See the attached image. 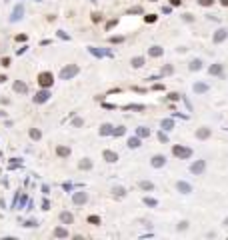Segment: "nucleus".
I'll list each match as a JSON object with an SVG mask.
<instances>
[{
  "label": "nucleus",
  "mask_w": 228,
  "mask_h": 240,
  "mask_svg": "<svg viewBox=\"0 0 228 240\" xmlns=\"http://www.w3.org/2000/svg\"><path fill=\"white\" fill-rule=\"evenodd\" d=\"M52 82H54L52 72H40V74H38V84H40L42 88H50Z\"/></svg>",
  "instance_id": "obj_1"
},
{
  "label": "nucleus",
  "mask_w": 228,
  "mask_h": 240,
  "mask_svg": "<svg viewBox=\"0 0 228 240\" xmlns=\"http://www.w3.org/2000/svg\"><path fill=\"white\" fill-rule=\"evenodd\" d=\"M172 152H174L176 158H190V156H192V150L186 148V146H174Z\"/></svg>",
  "instance_id": "obj_2"
},
{
  "label": "nucleus",
  "mask_w": 228,
  "mask_h": 240,
  "mask_svg": "<svg viewBox=\"0 0 228 240\" xmlns=\"http://www.w3.org/2000/svg\"><path fill=\"white\" fill-rule=\"evenodd\" d=\"M78 74V66L76 64H70V66H66V68H62V72H60V76L62 80H68V78H72Z\"/></svg>",
  "instance_id": "obj_3"
},
{
  "label": "nucleus",
  "mask_w": 228,
  "mask_h": 240,
  "mask_svg": "<svg viewBox=\"0 0 228 240\" xmlns=\"http://www.w3.org/2000/svg\"><path fill=\"white\" fill-rule=\"evenodd\" d=\"M190 170H192V174H202V172H204V160L194 162L192 166H190Z\"/></svg>",
  "instance_id": "obj_4"
},
{
  "label": "nucleus",
  "mask_w": 228,
  "mask_h": 240,
  "mask_svg": "<svg viewBox=\"0 0 228 240\" xmlns=\"http://www.w3.org/2000/svg\"><path fill=\"white\" fill-rule=\"evenodd\" d=\"M48 90H42V92H38V94L34 96V102L36 104H42V102H46V100H48Z\"/></svg>",
  "instance_id": "obj_5"
},
{
  "label": "nucleus",
  "mask_w": 228,
  "mask_h": 240,
  "mask_svg": "<svg viewBox=\"0 0 228 240\" xmlns=\"http://www.w3.org/2000/svg\"><path fill=\"white\" fill-rule=\"evenodd\" d=\"M164 162H166V158H164L162 154H156V156L152 158V166H154V168H160V166H164Z\"/></svg>",
  "instance_id": "obj_6"
},
{
  "label": "nucleus",
  "mask_w": 228,
  "mask_h": 240,
  "mask_svg": "<svg viewBox=\"0 0 228 240\" xmlns=\"http://www.w3.org/2000/svg\"><path fill=\"white\" fill-rule=\"evenodd\" d=\"M86 200H88L86 192H76V194H74V204H84Z\"/></svg>",
  "instance_id": "obj_7"
},
{
  "label": "nucleus",
  "mask_w": 228,
  "mask_h": 240,
  "mask_svg": "<svg viewBox=\"0 0 228 240\" xmlns=\"http://www.w3.org/2000/svg\"><path fill=\"white\" fill-rule=\"evenodd\" d=\"M104 160H106V162H116V160H118V154L112 152V150H104Z\"/></svg>",
  "instance_id": "obj_8"
},
{
  "label": "nucleus",
  "mask_w": 228,
  "mask_h": 240,
  "mask_svg": "<svg viewBox=\"0 0 228 240\" xmlns=\"http://www.w3.org/2000/svg\"><path fill=\"white\" fill-rule=\"evenodd\" d=\"M56 154H58L60 158H68V156H70V148H66V146H58V148H56Z\"/></svg>",
  "instance_id": "obj_9"
},
{
  "label": "nucleus",
  "mask_w": 228,
  "mask_h": 240,
  "mask_svg": "<svg viewBox=\"0 0 228 240\" xmlns=\"http://www.w3.org/2000/svg\"><path fill=\"white\" fill-rule=\"evenodd\" d=\"M60 220L64 222V224H72V222H74V216H72L70 212H62V214H60Z\"/></svg>",
  "instance_id": "obj_10"
},
{
  "label": "nucleus",
  "mask_w": 228,
  "mask_h": 240,
  "mask_svg": "<svg viewBox=\"0 0 228 240\" xmlns=\"http://www.w3.org/2000/svg\"><path fill=\"white\" fill-rule=\"evenodd\" d=\"M210 136V128H200L196 130V138H200V140H204V138Z\"/></svg>",
  "instance_id": "obj_11"
},
{
  "label": "nucleus",
  "mask_w": 228,
  "mask_h": 240,
  "mask_svg": "<svg viewBox=\"0 0 228 240\" xmlns=\"http://www.w3.org/2000/svg\"><path fill=\"white\" fill-rule=\"evenodd\" d=\"M54 236H56V238H68V230H66V228H60V226H58V228L54 230Z\"/></svg>",
  "instance_id": "obj_12"
},
{
  "label": "nucleus",
  "mask_w": 228,
  "mask_h": 240,
  "mask_svg": "<svg viewBox=\"0 0 228 240\" xmlns=\"http://www.w3.org/2000/svg\"><path fill=\"white\" fill-rule=\"evenodd\" d=\"M148 54L152 58H158V56H162V48H160V46H152V48L148 50Z\"/></svg>",
  "instance_id": "obj_13"
},
{
  "label": "nucleus",
  "mask_w": 228,
  "mask_h": 240,
  "mask_svg": "<svg viewBox=\"0 0 228 240\" xmlns=\"http://www.w3.org/2000/svg\"><path fill=\"white\" fill-rule=\"evenodd\" d=\"M226 34H228L226 30H218L216 34H214V42H222V40L226 38Z\"/></svg>",
  "instance_id": "obj_14"
},
{
  "label": "nucleus",
  "mask_w": 228,
  "mask_h": 240,
  "mask_svg": "<svg viewBox=\"0 0 228 240\" xmlns=\"http://www.w3.org/2000/svg\"><path fill=\"white\" fill-rule=\"evenodd\" d=\"M78 166H80V168H82V170H90V168H92V162H90V160H88V158H84V160H82V162H80V164H78Z\"/></svg>",
  "instance_id": "obj_15"
},
{
  "label": "nucleus",
  "mask_w": 228,
  "mask_h": 240,
  "mask_svg": "<svg viewBox=\"0 0 228 240\" xmlns=\"http://www.w3.org/2000/svg\"><path fill=\"white\" fill-rule=\"evenodd\" d=\"M110 132H112V126H110V124H102L100 134H102V136H106V134H110Z\"/></svg>",
  "instance_id": "obj_16"
},
{
  "label": "nucleus",
  "mask_w": 228,
  "mask_h": 240,
  "mask_svg": "<svg viewBox=\"0 0 228 240\" xmlns=\"http://www.w3.org/2000/svg\"><path fill=\"white\" fill-rule=\"evenodd\" d=\"M142 64H144V58H140V56H138V58H132V66H134V68H140Z\"/></svg>",
  "instance_id": "obj_17"
},
{
  "label": "nucleus",
  "mask_w": 228,
  "mask_h": 240,
  "mask_svg": "<svg viewBox=\"0 0 228 240\" xmlns=\"http://www.w3.org/2000/svg\"><path fill=\"white\" fill-rule=\"evenodd\" d=\"M128 146L130 148H138V146H140V140H138V138H128Z\"/></svg>",
  "instance_id": "obj_18"
},
{
  "label": "nucleus",
  "mask_w": 228,
  "mask_h": 240,
  "mask_svg": "<svg viewBox=\"0 0 228 240\" xmlns=\"http://www.w3.org/2000/svg\"><path fill=\"white\" fill-rule=\"evenodd\" d=\"M14 90L16 92H26V84H24V82H16L14 84Z\"/></svg>",
  "instance_id": "obj_19"
},
{
  "label": "nucleus",
  "mask_w": 228,
  "mask_h": 240,
  "mask_svg": "<svg viewBox=\"0 0 228 240\" xmlns=\"http://www.w3.org/2000/svg\"><path fill=\"white\" fill-rule=\"evenodd\" d=\"M88 224H100V216H88Z\"/></svg>",
  "instance_id": "obj_20"
},
{
  "label": "nucleus",
  "mask_w": 228,
  "mask_h": 240,
  "mask_svg": "<svg viewBox=\"0 0 228 240\" xmlns=\"http://www.w3.org/2000/svg\"><path fill=\"white\" fill-rule=\"evenodd\" d=\"M222 72V66L216 64V66H210V74H220Z\"/></svg>",
  "instance_id": "obj_21"
},
{
  "label": "nucleus",
  "mask_w": 228,
  "mask_h": 240,
  "mask_svg": "<svg viewBox=\"0 0 228 240\" xmlns=\"http://www.w3.org/2000/svg\"><path fill=\"white\" fill-rule=\"evenodd\" d=\"M40 136H42V134H40V130H36V128H32V130H30V138H34V140H38Z\"/></svg>",
  "instance_id": "obj_22"
},
{
  "label": "nucleus",
  "mask_w": 228,
  "mask_h": 240,
  "mask_svg": "<svg viewBox=\"0 0 228 240\" xmlns=\"http://www.w3.org/2000/svg\"><path fill=\"white\" fill-rule=\"evenodd\" d=\"M140 188H142V190H152L154 186H152V182H146V180H144V182H140Z\"/></svg>",
  "instance_id": "obj_23"
},
{
  "label": "nucleus",
  "mask_w": 228,
  "mask_h": 240,
  "mask_svg": "<svg viewBox=\"0 0 228 240\" xmlns=\"http://www.w3.org/2000/svg\"><path fill=\"white\" fill-rule=\"evenodd\" d=\"M178 190H182V192H190V186L186 182H178Z\"/></svg>",
  "instance_id": "obj_24"
},
{
  "label": "nucleus",
  "mask_w": 228,
  "mask_h": 240,
  "mask_svg": "<svg viewBox=\"0 0 228 240\" xmlns=\"http://www.w3.org/2000/svg\"><path fill=\"white\" fill-rule=\"evenodd\" d=\"M200 68V60H192L190 62V70H198Z\"/></svg>",
  "instance_id": "obj_25"
},
{
  "label": "nucleus",
  "mask_w": 228,
  "mask_h": 240,
  "mask_svg": "<svg viewBox=\"0 0 228 240\" xmlns=\"http://www.w3.org/2000/svg\"><path fill=\"white\" fill-rule=\"evenodd\" d=\"M194 90L196 92H206V84H194Z\"/></svg>",
  "instance_id": "obj_26"
},
{
  "label": "nucleus",
  "mask_w": 228,
  "mask_h": 240,
  "mask_svg": "<svg viewBox=\"0 0 228 240\" xmlns=\"http://www.w3.org/2000/svg\"><path fill=\"white\" fill-rule=\"evenodd\" d=\"M112 134H114V136H122V134H124V128H122V126H118L116 130H112Z\"/></svg>",
  "instance_id": "obj_27"
},
{
  "label": "nucleus",
  "mask_w": 228,
  "mask_h": 240,
  "mask_svg": "<svg viewBox=\"0 0 228 240\" xmlns=\"http://www.w3.org/2000/svg\"><path fill=\"white\" fill-rule=\"evenodd\" d=\"M150 130L148 128H138V136H148Z\"/></svg>",
  "instance_id": "obj_28"
},
{
  "label": "nucleus",
  "mask_w": 228,
  "mask_h": 240,
  "mask_svg": "<svg viewBox=\"0 0 228 240\" xmlns=\"http://www.w3.org/2000/svg\"><path fill=\"white\" fill-rule=\"evenodd\" d=\"M20 16H22V8H16V12H14V16H12V20H18Z\"/></svg>",
  "instance_id": "obj_29"
},
{
  "label": "nucleus",
  "mask_w": 228,
  "mask_h": 240,
  "mask_svg": "<svg viewBox=\"0 0 228 240\" xmlns=\"http://www.w3.org/2000/svg\"><path fill=\"white\" fill-rule=\"evenodd\" d=\"M144 22H156V16H154V14H148V16H144Z\"/></svg>",
  "instance_id": "obj_30"
},
{
  "label": "nucleus",
  "mask_w": 228,
  "mask_h": 240,
  "mask_svg": "<svg viewBox=\"0 0 228 240\" xmlns=\"http://www.w3.org/2000/svg\"><path fill=\"white\" fill-rule=\"evenodd\" d=\"M198 2H200V6H212L214 0H198Z\"/></svg>",
  "instance_id": "obj_31"
},
{
  "label": "nucleus",
  "mask_w": 228,
  "mask_h": 240,
  "mask_svg": "<svg viewBox=\"0 0 228 240\" xmlns=\"http://www.w3.org/2000/svg\"><path fill=\"white\" fill-rule=\"evenodd\" d=\"M122 40H124L122 36H112V38H110V42H114V44H116V42H122Z\"/></svg>",
  "instance_id": "obj_32"
},
{
  "label": "nucleus",
  "mask_w": 228,
  "mask_h": 240,
  "mask_svg": "<svg viewBox=\"0 0 228 240\" xmlns=\"http://www.w3.org/2000/svg\"><path fill=\"white\" fill-rule=\"evenodd\" d=\"M172 72V66H164L162 68V74H170Z\"/></svg>",
  "instance_id": "obj_33"
},
{
  "label": "nucleus",
  "mask_w": 228,
  "mask_h": 240,
  "mask_svg": "<svg viewBox=\"0 0 228 240\" xmlns=\"http://www.w3.org/2000/svg\"><path fill=\"white\" fill-rule=\"evenodd\" d=\"M130 12H132V14H140V12H142V8H140V6H136V8H132Z\"/></svg>",
  "instance_id": "obj_34"
},
{
  "label": "nucleus",
  "mask_w": 228,
  "mask_h": 240,
  "mask_svg": "<svg viewBox=\"0 0 228 240\" xmlns=\"http://www.w3.org/2000/svg\"><path fill=\"white\" fill-rule=\"evenodd\" d=\"M168 98H170V100H178V98H180V96H178V94H176V92H172V94H168Z\"/></svg>",
  "instance_id": "obj_35"
},
{
  "label": "nucleus",
  "mask_w": 228,
  "mask_h": 240,
  "mask_svg": "<svg viewBox=\"0 0 228 240\" xmlns=\"http://www.w3.org/2000/svg\"><path fill=\"white\" fill-rule=\"evenodd\" d=\"M144 202H146V204H148V206H156V200H152V198H146Z\"/></svg>",
  "instance_id": "obj_36"
},
{
  "label": "nucleus",
  "mask_w": 228,
  "mask_h": 240,
  "mask_svg": "<svg viewBox=\"0 0 228 240\" xmlns=\"http://www.w3.org/2000/svg\"><path fill=\"white\" fill-rule=\"evenodd\" d=\"M82 124H84L82 118H76V120H74V126H82Z\"/></svg>",
  "instance_id": "obj_37"
},
{
  "label": "nucleus",
  "mask_w": 228,
  "mask_h": 240,
  "mask_svg": "<svg viewBox=\"0 0 228 240\" xmlns=\"http://www.w3.org/2000/svg\"><path fill=\"white\" fill-rule=\"evenodd\" d=\"M114 192H116L118 196H124V188H116V190H114Z\"/></svg>",
  "instance_id": "obj_38"
},
{
  "label": "nucleus",
  "mask_w": 228,
  "mask_h": 240,
  "mask_svg": "<svg viewBox=\"0 0 228 240\" xmlns=\"http://www.w3.org/2000/svg\"><path fill=\"white\" fill-rule=\"evenodd\" d=\"M2 66H10V58H2Z\"/></svg>",
  "instance_id": "obj_39"
},
{
  "label": "nucleus",
  "mask_w": 228,
  "mask_h": 240,
  "mask_svg": "<svg viewBox=\"0 0 228 240\" xmlns=\"http://www.w3.org/2000/svg\"><path fill=\"white\" fill-rule=\"evenodd\" d=\"M16 40H18V42L22 40V42H24V40H26V36H24V34H18V36H16Z\"/></svg>",
  "instance_id": "obj_40"
},
{
  "label": "nucleus",
  "mask_w": 228,
  "mask_h": 240,
  "mask_svg": "<svg viewBox=\"0 0 228 240\" xmlns=\"http://www.w3.org/2000/svg\"><path fill=\"white\" fill-rule=\"evenodd\" d=\"M170 4H172V6H178V4H180V0H170Z\"/></svg>",
  "instance_id": "obj_41"
},
{
  "label": "nucleus",
  "mask_w": 228,
  "mask_h": 240,
  "mask_svg": "<svg viewBox=\"0 0 228 240\" xmlns=\"http://www.w3.org/2000/svg\"><path fill=\"white\" fill-rule=\"evenodd\" d=\"M222 6H228V0H222Z\"/></svg>",
  "instance_id": "obj_42"
},
{
  "label": "nucleus",
  "mask_w": 228,
  "mask_h": 240,
  "mask_svg": "<svg viewBox=\"0 0 228 240\" xmlns=\"http://www.w3.org/2000/svg\"><path fill=\"white\" fill-rule=\"evenodd\" d=\"M152 2H156V0H152Z\"/></svg>",
  "instance_id": "obj_43"
}]
</instances>
